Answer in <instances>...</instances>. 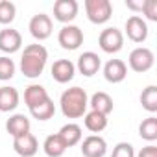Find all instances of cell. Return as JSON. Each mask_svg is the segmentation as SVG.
Masks as SVG:
<instances>
[{"label":"cell","mask_w":157,"mask_h":157,"mask_svg":"<svg viewBox=\"0 0 157 157\" xmlns=\"http://www.w3.org/2000/svg\"><path fill=\"white\" fill-rule=\"evenodd\" d=\"M46 61H48V50L39 44V43H33V44H28L21 56V63H19V68L21 72L24 74V78H30V80H35L39 78L46 67Z\"/></svg>","instance_id":"1"},{"label":"cell","mask_w":157,"mask_h":157,"mask_svg":"<svg viewBox=\"0 0 157 157\" xmlns=\"http://www.w3.org/2000/svg\"><path fill=\"white\" fill-rule=\"evenodd\" d=\"M59 107L65 118H82L89 109V94L82 87H70L63 91L59 98Z\"/></svg>","instance_id":"2"},{"label":"cell","mask_w":157,"mask_h":157,"mask_svg":"<svg viewBox=\"0 0 157 157\" xmlns=\"http://www.w3.org/2000/svg\"><path fill=\"white\" fill-rule=\"evenodd\" d=\"M85 13L89 22L105 24L113 15V4L109 0H85Z\"/></svg>","instance_id":"3"},{"label":"cell","mask_w":157,"mask_h":157,"mask_svg":"<svg viewBox=\"0 0 157 157\" xmlns=\"http://www.w3.org/2000/svg\"><path fill=\"white\" fill-rule=\"evenodd\" d=\"M153 63H155V56H153V52H151L150 48H146V46H137V48H133V50L129 52L128 65H129V68H131L133 72H139V74L148 72V70L153 67Z\"/></svg>","instance_id":"4"},{"label":"cell","mask_w":157,"mask_h":157,"mask_svg":"<svg viewBox=\"0 0 157 157\" xmlns=\"http://www.w3.org/2000/svg\"><path fill=\"white\" fill-rule=\"evenodd\" d=\"M57 43L63 50H78L83 44V30L76 24H65L57 33Z\"/></svg>","instance_id":"5"},{"label":"cell","mask_w":157,"mask_h":157,"mask_svg":"<svg viewBox=\"0 0 157 157\" xmlns=\"http://www.w3.org/2000/svg\"><path fill=\"white\" fill-rule=\"evenodd\" d=\"M98 44H100L102 52L117 54V52H120L124 48V33L115 26L105 28V30H102V33L98 37Z\"/></svg>","instance_id":"6"},{"label":"cell","mask_w":157,"mask_h":157,"mask_svg":"<svg viewBox=\"0 0 157 157\" xmlns=\"http://www.w3.org/2000/svg\"><path fill=\"white\" fill-rule=\"evenodd\" d=\"M28 30H30L32 37H33L37 43H41V41H44V39H48V37L52 35V32H54V22H52L50 15H46V13H37V15H33V17L30 19Z\"/></svg>","instance_id":"7"},{"label":"cell","mask_w":157,"mask_h":157,"mask_svg":"<svg viewBox=\"0 0 157 157\" xmlns=\"http://www.w3.org/2000/svg\"><path fill=\"white\" fill-rule=\"evenodd\" d=\"M80 11V4L76 0H56L54 2V19L63 24H70Z\"/></svg>","instance_id":"8"},{"label":"cell","mask_w":157,"mask_h":157,"mask_svg":"<svg viewBox=\"0 0 157 157\" xmlns=\"http://www.w3.org/2000/svg\"><path fill=\"white\" fill-rule=\"evenodd\" d=\"M124 30H126L128 39L133 41V43H137V44H140V43H144V41L148 39V24H146V21H144L142 17H139V15H131V17L126 21Z\"/></svg>","instance_id":"9"},{"label":"cell","mask_w":157,"mask_h":157,"mask_svg":"<svg viewBox=\"0 0 157 157\" xmlns=\"http://www.w3.org/2000/svg\"><path fill=\"white\" fill-rule=\"evenodd\" d=\"M74 67H76L78 72L83 74L85 78H91V76L98 74V70L102 68V59H100V56L96 52L89 50V52H83L80 57H78V63Z\"/></svg>","instance_id":"10"},{"label":"cell","mask_w":157,"mask_h":157,"mask_svg":"<svg viewBox=\"0 0 157 157\" xmlns=\"http://www.w3.org/2000/svg\"><path fill=\"white\" fill-rule=\"evenodd\" d=\"M22 46V35L15 28H4L0 30V52H4L8 56L19 52Z\"/></svg>","instance_id":"11"},{"label":"cell","mask_w":157,"mask_h":157,"mask_svg":"<svg viewBox=\"0 0 157 157\" xmlns=\"http://www.w3.org/2000/svg\"><path fill=\"white\" fill-rule=\"evenodd\" d=\"M107 153V142L100 135H89L82 140V155L83 157H104Z\"/></svg>","instance_id":"12"},{"label":"cell","mask_w":157,"mask_h":157,"mask_svg":"<svg viewBox=\"0 0 157 157\" xmlns=\"http://www.w3.org/2000/svg\"><path fill=\"white\" fill-rule=\"evenodd\" d=\"M50 74L57 83H68L76 76V67L70 59H57V61H54Z\"/></svg>","instance_id":"13"},{"label":"cell","mask_w":157,"mask_h":157,"mask_svg":"<svg viewBox=\"0 0 157 157\" xmlns=\"http://www.w3.org/2000/svg\"><path fill=\"white\" fill-rule=\"evenodd\" d=\"M13 150L21 157H33L39 151V140L33 133H26L22 137L13 139Z\"/></svg>","instance_id":"14"},{"label":"cell","mask_w":157,"mask_h":157,"mask_svg":"<svg viewBox=\"0 0 157 157\" xmlns=\"http://www.w3.org/2000/svg\"><path fill=\"white\" fill-rule=\"evenodd\" d=\"M128 76V65L122 59H109L104 65V78L109 83H122Z\"/></svg>","instance_id":"15"},{"label":"cell","mask_w":157,"mask_h":157,"mask_svg":"<svg viewBox=\"0 0 157 157\" xmlns=\"http://www.w3.org/2000/svg\"><path fill=\"white\" fill-rule=\"evenodd\" d=\"M30 129H32V122H30V118H28L26 115H22V113H15V115H11V117L6 120V131H8L13 139L30 133Z\"/></svg>","instance_id":"16"},{"label":"cell","mask_w":157,"mask_h":157,"mask_svg":"<svg viewBox=\"0 0 157 157\" xmlns=\"http://www.w3.org/2000/svg\"><path fill=\"white\" fill-rule=\"evenodd\" d=\"M21 102V94L15 87L11 85H2L0 87V113H10L15 111Z\"/></svg>","instance_id":"17"},{"label":"cell","mask_w":157,"mask_h":157,"mask_svg":"<svg viewBox=\"0 0 157 157\" xmlns=\"http://www.w3.org/2000/svg\"><path fill=\"white\" fill-rule=\"evenodd\" d=\"M57 135L61 137V140L65 142L67 148H72V146H76V144H80L82 139H83L82 128L78 126V124H74V122H68V124L61 126V129L57 131Z\"/></svg>","instance_id":"18"},{"label":"cell","mask_w":157,"mask_h":157,"mask_svg":"<svg viewBox=\"0 0 157 157\" xmlns=\"http://www.w3.org/2000/svg\"><path fill=\"white\" fill-rule=\"evenodd\" d=\"M89 107H91V111H98V113H102V115L107 117V115L113 111L115 104H113V98H111L107 93L98 91V93H94V94L89 98Z\"/></svg>","instance_id":"19"},{"label":"cell","mask_w":157,"mask_h":157,"mask_svg":"<svg viewBox=\"0 0 157 157\" xmlns=\"http://www.w3.org/2000/svg\"><path fill=\"white\" fill-rule=\"evenodd\" d=\"M46 98H50V96H48V91H46L41 83H32V85H28V87L24 89V104H26L28 109H32L33 105L44 102Z\"/></svg>","instance_id":"20"},{"label":"cell","mask_w":157,"mask_h":157,"mask_svg":"<svg viewBox=\"0 0 157 157\" xmlns=\"http://www.w3.org/2000/svg\"><path fill=\"white\" fill-rule=\"evenodd\" d=\"M83 124L91 133H102L107 128V117L98 113V111H87L83 115Z\"/></svg>","instance_id":"21"},{"label":"cell","mask_w":157,"mask_h":157,"mask_svg":"<svg viewBox=\"0 0 157 157\" xmlns=\"http://www.w3.org/2000/svg\"><path fill=\"white\" fill-rule=\"evenodd\" d=\"M30 115H32L35 120H39V122L50 120V118L56 115V104H54V100H52V98H46L44 102L33 105V107L30 109Z\"/></svg>","instance_id":"22"},{"label":"cell","mask_w":157,"mask_h":157,"mask_svg":"<svg viewBox=\"0 0 157 157\" xmlns=\"http://www.w3.org/2000/svg\"><path fill=\"white\" fill-rule=\"evenodd\" d=\"M43 150H44V153H46L48 157H63L68 148L65 146V142L61 140V137L56 133V135H48V137L44 139Z\"/></svg>","instance_id":"23"},{"label":"cell","mask_w":157,"mask_h":157,"mask_svg":"<svg viewBox=\"0 0 157 157\" xmlns=\"http://www.w3.org/2000/svg\"><path fill=\"white\" fill-rule=\"evenodd\" d=\"M139 135L142 140H146L150 144L155 142L157 140V117L150 115L148 118H144L139 126Z\"/></svg>","instance_id":"24"},{"label":"cell","mask_w":157,"mask_h":157,"mask_svg":"<svg viewBox=\"0 0 157 157\" xmlns=\"http://www.w3.org/2000/svg\"><path fill=\"white\" fill-rule=\"evenodd\" d=\"M140 105L151 115L157 113V87L155 85H148L146 89H142V93H140Z\"/></svg>","instance_id":"25"},{"label":"cell","mask_w":157,"mask_h":157,"mask_svg":"<svg viewBox=\"0 0 157 157\" xmlns=\"http://www.w3.org/2000/svg\"><path fill=\"white\" fill-rule=\"evenodd\" d=\"M17 17V6L10 0H0V24H11Z\"/></svg>","instance_id":"26"},{"label":"cell","mask_w":157,"mask_h":157,"mask_svg":"<svg viewBox=\"0 0 157 157\" xmlns=\"http://www.w3.org/2000/svg\"><path fill=\"white\" fill-rule=\"evenodd\" d=\"M17 72V65L10 56H0V82H10Z\"/></svg>","instance_id":"27"},{"label":"cell","mask_w":157,"mask_h":157,"mask_svg":"<svg viewBox=\"0 0 157 157\" xmlns=\"http://www.w3.org/2000/svg\"><path fill=\"white\" fill-rule=\"evenodd\" d=\"M111 157H135V148L129 142H118L113 148Z\"/></svg>","instance_id":"28"},{"label":"cell","mask_w":157,"mask_h":157,"mask_svg":"<svg viewBox=\"0 0 157 157\" xmlns=\"http://www.w3.org/2000/svg\"><path fill=\"white\" fill-rule=\"evenodd\" d=\"M140 13H144V17L148 21L157 22V0H144Z\"/></svg>","instance_id":"29"},{"label":"cell","mask_w":157,"mask_h":157,"mask_svg":"<svg viewBox=\"0 0 157 157\" xmlns=\"http://www.w3.org/2000/svg\"><path fill=\"white\" fill-rule=\"evenodd\" d=\"M135 157H157V146L148 144L142 150H139V153H135Z\"/></svg>","instance_id":"30"},{"label":"cell","mask_w":157,"mask_h":157,"mask_svg":"<svg viewBox=\"0 0 157 157\" xmlns=\"http://www.w3.org/2000/svg\"><path fill=\"white\" fill-rule=\"evenodd\" d=\"M126 8L131 10V11H140V10H142V2L135 4V2H131V0H126Z\"/></svg>","instance_id":"31"}]
</instances>
